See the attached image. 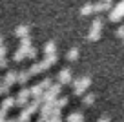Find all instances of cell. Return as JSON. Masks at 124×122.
I'll use <instances>...</instances> for the list:
<instances>
[{
	"label": "cell",
	"mask_w": 124,
	"mask_h": 122,
	"mask_svg": "<svg viewBox=\"0 0 124 122\" xmlns=\"http://www.w3.org/2000/svg\"><path fill=\"white\" fill-rule=\"evenodd\" d=\"M89 84H91V78H89V76L75 78L73 82H71V86H73V95H84V91L89 88Z\"/></svg>",
	"instance_id": "6da1fadb"
},
{
	"label": "cell",
	"mask_w": 124,
	"mask_h": 122,
	"mask_svg": "<svg viewBox=\"0 0 124 122\" xmlns=\"http://www.w3.org/2000/svg\"><path fill=\"white\" fill-rule=\"evenodd\" d=\"M117 37H119V38H124V24L117 27Z\"/></svg>",
	"instance_id": "484cf974"
},
{
	"label": "cell",
	"mask_w": 124,
	"mask_h": 122,
	"mask_svg": "<svg viewBox=\"0 0 124 122\" xmlns=\"http://www.w3.org/2000/svg\"><path fill=\"white\" fill-rule=\"evenodd\" d=\"M82 122H86V120H82Z\"/></svg>",
	"instance_id": "836d02e7"
},
{
	"label": "cell",
	"mask_w": 124,
	"mask_h": 122,
	"mask_svg": "<svg viewBox=\"0 0 124 122\" xmlns=\"http://www.w3.org/2000/svg\"><path fill=\"white\" fill-rule=\"evenodd\" d=\"M16 78H18V71H13V69H11V71L6 73V76L2 78V82H4L6 86H9V88H11L13 84H16Z\"/></svg>",
	"instance_id": "5b68a950"
},
{
	"label": "cell",
	"mask_w": 124,
	"mask_h": 122,
	"mask_svg": "<svg viewBox=\"0 0 124 122\" xmlns=\"http://www.w3.org/2000/svg\"><path fill=\"white\" fill-rule=\"evenodd\" d=\"M6 122H18V117L16 118H9V120H6Z\"/></svg>",
	"instance_id": "f546056e"
},
{
	"label": "cell",
	"mask_w": 124,
	"mask_h": 122,
	"mask_svg": "<svg viewBox=\"0 0 124 122\" xmlns=\"http://www.w3.org/2000/svg\"><path fill=\"white\" fill-rule=\"evenodd\" d=\"M40 86H42V89H49L51 86H53V78H49V76H47V78H44L42 82H40Z\"/></svg>",
	"instance_id": "603a6c76"
},
{
	"label": "cell",
	"mask_w": 124,
	"mask_h": 122,
	"mask_svg": "<svg viewBox=\"0 0 124 122\" xmlns=\"http://www.w3.org/2000/svg\"><path fill=\"white\" fill-rule=\"evenodd\" d=\"M13 106H16V100H15V97L9 95V97H6V99L2 100V106H0V109H6V111H8V109H11Z\"/></svg>",
	"instance_id": "9c48e42d"
},
{
	"label": "cell",
	"mask_w": 124,
	"mask_h": 122,
	"mask_svg": "<svg viewBox=\"0 0 124 122\" xmlns=\"http://www.w3.org/2000/svg\"><path fill=\"white\" fill-rule=\"evenodd\" d=\"M8 64H9V60H8V58H0V69L8 68Z\"/></svg>",
	"instance_id": "4316f807"
},
{
	"label": "cell",
	"mask_w": 124,
	"mask_h": 122,
	"mask_svg": "<svg viewBox=\"0 0 124 122\" xmlns=\"http://www.w3.org/2000/svg\"><path fill=\"white\" fill-rule=\"evenodd\" d=\"M93 11H95V4H91V2H88V4H84V6H82V8H80V15H89V13H93Z\"/></svg>",
	"instance_id": "5bb4252c"
},
{
	"label": "cell",
	"mask_w": 124,
	"mask_h": 122,
	"mask_svg": "<svg viewBox=\"0 0 124 122\" xmlns=\"http://www.w3.org/2000/svg\"><path fill=\"white\" fill-rule=\"evenodd\" d=\"M66 58L68 60H77L78 58V47H71V49L66 53Z\"/></svg>",
	"instance_id": "e0dca14e"
},
{
	"label": "cell",
	"mask_w": 124,
	"mask_h": 122,
	"mask_svg": "<svg viewBox=\"0 0 124 122\" xmlns=\"http://www.w3.org/2000/svg\"><path fill=\"white\" fill-rule=\"evenodd\" d=\"M6 53H8V47L0 46V58H6Z\"/></svg>",
	"instance_id": "83f0119b"
},
{
	"label": "cell",
	"mask_w": 124,
	"mask_h": 122,
	"mask_svg": "<svg viewBox=\"0 0 124 122\" xmlns=\"http://www.w3.org/2000/svg\"><path fill=\"white\" fill-rule=\"evenodd\" d=\"M93 102H95V95H93V93H86V95L82 97V104H84V106H91Z\"/></svg>",
	"instance_id": "2e32d148"
},
{
	"label": "cell",
	"mask_w": 124,
	"mask_h": 122,
	"mask_svg": "<svg viewBox=\"0 0 124 122\" xmlns=\"http://www.w3.org/2000/svg\"><path fill=\"white\" fill-rule=\"evenodd\" d=\"M47 68H49V66H47V62H46V60H42V62H35V64L29 68V73H31V76H33V75H39V73L46 71Z\"/></svg>",
	"instance_id": "277c9868"
},
{
	"label": "cell",
	"mask_w": 124,
	"mask_h": 122,
	"mask_svg": "<svg viewBox=\"0 0 124 122\" xmlns=\"http://www.w3.org/2000/svg\"><path fill=\"white\" fill-rule=\"evenodd\" d=\"M24 58H27V51L22 49V47H18V49L13 53V60H15V62H22Z\"/></svg>",
	"instance_id": "8fae6325"
},
{
	"label": "cell",
	"mask_w": 124,
	"mask_h": 122,
	"mask_svg": "<svg viewBox=\"0 0 124 122\" xmlns=\"http://www.w3.org/2000/svg\"><path fill=\"white\" fill-rule=\"evenodd\" d=\"M0 46H4V38H2V35H0Z\"/></svg>",
	"instance_id": "4dcf8cb0"
},
{
	"label": "cell",
	"mask_w": 124,
	"mask_h": 122,
	"mask_svg": "<svg viewBox=\"0 0 124 122\" xmlns=\"http://www.w3.org/2000/svg\"><path fill=\"white\" fill-rule=\"evenodd\" d=\"M29 97H31L29 88H22V89L18 91V95L15 97V100H16V106H18V107H26L27 104H29Z\"/></svg>",
	"instance_id": "7a4b0ae2"
},
{
	"label": "cell",
	"mask_w": 124,
	"mask_h": 122,
	"mask_svg": "<svg viewBox=\"0 0 124 122\" xmlns=\"http://www.w3.org/2000/svg\"><path fill=\"white\" fill-rule=\"evenodd\" d=\"M109 20H111V22H120V20H122V16L119 15V13L115 11V9H111V11H109Z\"/></svg>",
	"instance_id": "44dd1931"
},
{
	"label": "cell",
	"mask_w": 124,
	"mask_h": 122,
	"mask_svg": "<svg viewBox=\"0 0 124 122\" xmlns=\"http://www.w3.org/2000/svg\"><path fill=\"white\" fill-rule=\"evenodd\" d=\"M84 120V115L80 113V111H73L71 115H68L66 122H82Z\"/></svg>",
	"instance_id": "7c38bea8"
},
{
	"label": "cell",
	"mask_w": 124,
	"mask_h": 122,
	"mask_svg": "<svg viewBox=\"0 0 124 122\" xmlns=\"http://www.w3.org/2000/svg\"><path fill=\"white\" fill-rule=\"evenodd\" d=\"M102 2H108V4H111V2H113V0H102Z\"/></svg>",
	"instance_id": "d6a6232c"
},
{
	"label": "cell",
	"mask_w": 124,
	"mask_h": 122,
	"mask_svg": "<svg viewBox=\"0 0 124 122\" xmlns=\"http://www.w3.org/2000/svg\"><path fill=\"white\" fill-rule=\"evenodd\" d=\"M20 47L27 51V49L31 47V38H29V37H24V38H20Z\"/></svg>",
	"instance_id": "ffe728a7"
},
{
	"label": "cell",
	"mask_w": 124,
	"mask_h": 122,
	"mask_svg": "<svg viewBox=\"0 0 124 122\" xmlns=\"http://www.w3.org/2000/svg\"><path fill=\"white\" fill-rule=\"evenodd\" d=\"M2 84H4V82H2V78H0V95H2Z\"/></svg>",
	"instance_id": "1f68e13d"
},
{
	"label": "cell",
	"mask_w": 124,
	"mask_h": 122,
	"mask_svg": "<svg viewBox=\"0 0 124 122\" xmlns=\"http://www.w3.org/2000/svg\"><path fill=\"white\" fill-rule=\"evenodd\" d=\"M37 55H39V49H37V47H33V46H31L29 49H27V58L35 60V58H37Z\"/></svg>",
	"instance_id": "7402d4cb"
},
{
	"label": "cell",
	"mask_w": 124,
	"mask_h": 122,
	"mask_svg": "<svg viewBox=\"0 0 124 122\" xmlns=\"http://www.w3.org/2000/svg\"><path fill=\"white\" fill-rule=\"evenodd\" d=\"M95 11H97V13H102V11H111V4L99 0V4H95Z\"/></svg>",
	"instance_id": "4fadbf2b"
},
{
	"label": "cell",
	"mask_w": 124,
	"mask_h": 122,
	"mask_svg": "<svg viewBox=\"0 0 124 122\" xmlns=\"http://www.w3.org/2000/svg\"><path fill=\"white\" fill-rule=\"evenodd\" d=\"M29 78H31L29 69H22V71H18V78H16V84L26 86V82H29Z\"/></svg>",
	"instance_id": "52a82bcc"
},
{
	"label": "cell",
	"mask_w": 124,
	"mask_h": 122,
	"mask_svg": "<svg viewBox=\"0 0 124 122\" xmlns=\"http://www.w3.org/2000/svg\"><path fill=\"white\" fill-rule=\"evenodd\" d=\"M44 60L47 62V66H53V64H57V60H58V55H49V57H46Z\"/></svg>",
	"instance_id": "d4e9b609"
},
{
	"label": "cell",
	"mask_w": 124,
	"mask_h": 122,
	"mask_svg": "<svg viewBox=\"0 0 124 122\" xmlns=\"http://www.w3.org/2000/svg\"><path fill=\"white\" fill-rule=\"evenodd\" d=\"M29 91H31V97H33V100H39V102L42 104V95H44L42 86L37 84V86H33V88H29Z\"/></svg>",
	"instance_id": "8992f818"
},
{
	"label": "cell",
	"mask_w": 124,
	"mask_h": 122,
	"mask_svg": "<svg viewBox=\"0 0 124 122\" xmlns=\"http://www.w3.org/2000/svg\"><path fill=\"white\" fill-rule=\"evenodd\" d=\"M15 35L18 38H24V37H29V26L27 24H20L18 27L15 29Z\"/></svg>",
	"instance_id": "ba28073f"
},
{
	"label": "cell",
	"mask_w": 124,
	"mask_h": 122,
	"mask_svg": "<svg viewBox=\"0 0 124 122\" xmlns=\"http://www.w3.org/2000/svg\"><path fill=\"white\" fill-rule=\"evenodd\" d=\"M57 82H58L60 86H66V84H71V82H73V75H71L70 68H64V69H60V71H58Z\"/></svg>",
	"instance_id": "3957f363"
},
{
	"label": "cell",
	"mask_w": 124,
	"mask_h": 122,
	"mask_svg": "<svg viewBox=\"0 0 124 122\" xmlns=\"http://www.w3.org/2000/svg\"><path fill=\"white\" fill-rule=\"evenodd\" d=\"M102 26H104V18H101V16H99V18H95L91 22V29L93 31H102Z\"/></svg>",
	"instance_id": "9a60e30c"
},
{
	"label": "cell",
	"mask_w": 124,
	"mask_h": 122,
	"mask_svg": "<svg viewBox=\"0 0 124 122\" xmlns=\"http://www.w3.org/2000/svg\"><path fill=\"white\" fill-rule=\"evenodd\" d=\"M68 102H70V99H68V97H60V99L55 100V107H57V109H62Z\"/></svg>",
	"instance_id": "d6986e66"
},
{
	"label": "cell",
	"mask_w": 124,
	"mask_h": 122,
	"mask_svg": "<svg viewBox=\"0 0 124 122\" xmlns=\"http://www.w3.org/2000/svg\"><path fill=\"white\" fill-rule=\"evenodd\" d=\"M44 55H46V57H49V55H57V44H55L53 40L46 42V46H44Z\"/></svg>",
	"instance_id": "30bf717a"
},
{
	"label": "cell",
	"mask_w": 124,
	"mask_h": 122,
	"mask_svg": "<svg viewBox=\"0 0 124 122\" xmlns=\"http://www.w3.org/2000/svg\"><path fill=\"white\" fill-rule=\"evenodd\" d=\"M113 9H115V11H117V13H119V15L124 18V0H120V2H119V4H117Z\"/></svg>",
	"instance_id": "cb8c5ba5"
},
{
	"label": "cell",
	"mask_w": 124,
	"mask_h": 122,
	"mask_svg": "<svg viewBox=\"0 0 124 122\" xmlns=\"http://www.w3.org/2000/svg\"><path fill=\"white\" fill-rule=\"evenodd\" d=\"M97 122H111V120H109V117H101L97 118Z\"/></svg>",
	"instance_id": "f1b7e54d"
},
{
	"label": "cell",
	"mask_w": 124,
	"mask_h": 122,
	"mask_svg": "<svg viewBox=\"0 0 124 122\" xmlns=\"http://www.w3.org/2000/svg\"><path fill=\"white\" fill-rule=\"evenodd\" d=\"M101 37H102L101 31H93V29H89V33H88V40H91V42H97Z\"/></svg>",
	"instance_id": "ac0fdd59"
}]
</instances>
